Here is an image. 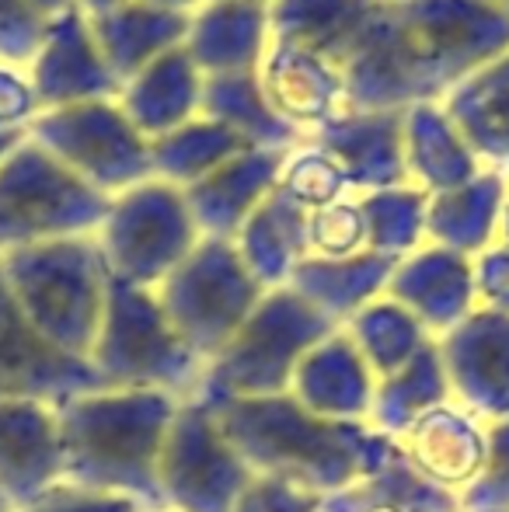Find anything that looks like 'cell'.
Masks as SVG:
<instances>
[{"label":"cell","mask_w":509,"mask_h":512,"mask_svg":"<svg viewBox=\"0 0 509 512\" xmlns=\"http://www.w3.org/2000/svg\"><path fill=\"white\" fill-rule=\"evenodd\" d=\"M220 432L255 478H276L328 495L381 471L398 453L391 436L370 422H332L311 415L293 394L210 405Z\"/></svg>","instance_id":"1"},{"label":"cell","mask_w":509,"mask_h":512,"mask_svg":"<svg viewBox=\"0 0 509 512\" xmlns=\"http://www.w3.org/2000/svg\"><path fill=\"white\" fill-rule=\"evenodd\" d=\"M182 401L161 391H84L60 405L63 481L164 512L161 450Z\"/></svg>","instance_id":"2"},{"label":"cell","mask_w":509,"mask_h":512,"mask_svg":"<svg viewBox=\"0 0 509 512\" xmlns=\"http://www.w3.org/2000/svg\"><path fill=\"white\" fill-rule=\"evenodd\" d=\"M14 304L46 345L88 363L109 293V265L95 234L0 255Z\"/></svg>","instance_id":"3"},{"label":"cell","mask_w":509,"mask_h":512,"mask_svg":"<svg viewBox=\"0 0 509 512\" xmlns=\"http://www.w3.org/2000/svg\"><path fill=\"white\" fill-rule=\"evenodd\" d=\"M88 363L112 391H161L178 401L199 398L206 380V363L175 335L157 293L112 272Z\"/></svg>","instance_id":"4"},{"label":"cell","mask_w":509,"mask_h":512,"mask_svg":"<svg viewBox=\"0 0 509 512\" xmlns=\"http://www.w3.org/2000/svg\"><path fill=\"white\" fill-rule=\"evenodd\" d=\"M339 324L328 321L290 286L265 290L248 321L206 366L199 401L224 405L245 398H276L290 391L297 363Z\"/></svg>","instance_id":"5"},{"label":"cell","mask_w":509,"mask_h":512,"mask_svg":"<svg viewBox=\"0 0 509 512\" xmlns=\"http://www.w3.org/2000/svg\"><path fill=\"white\" fill-rule=\"evenodd\" d=\"M109 203V196L81 182L25 133L0 161V255L95 234Z\"/></svg>","instance_id":"6"},{"label":"cell","mask_w":509,"mask_h":512,"mask_svg":"<svg viewBox=\"0 0 509 512\" xmlns=\"http://www.w3.org/2000/svg\"><path fill=\"white\" fill-rule=\"evenodd\" d=\"M154 293L175 335L210 366L265 297V286L241 262L234 241L203 237Z\"/></svg>","instance_id":"7"},{"label":"cell","mask_w":509,"mask_h":512,"mask_svg":"<svg viewBox=\"0 0 509 512\" xmlns=\"http://www.w3.org/2000/svg\"><path fill=\"white\" fill-rule=\"evenodd\" d=\"M95 241L112 276L157 290L192 255L203 234L192 220L185 192L161 178H147L112 196Z\"/></svg>","instance_id":"8"},{"label":"cell","mask_w":509,"mask_h":512,"mask_svg":"<svg viewBox=\"0 0 509 512\" xmlns=\"http://www.w3.org/2000/svg\"><path fill=\"white\" fill-rule=\"evenodd\" d=\"M28 140L109 199L154 178L150 140L126 119L116 98L39 112Z\"/></svg>","instance_id":"9"},{"label":"cell","mask_w":509,"mask_h":512,"mask_svg":"<svg viewBox=\"0 0 509 512\" xmlns=\"http://www.w3.org/2000/svg\"><path fill=\"white\" fill-rule=\"evenodd\" d=\"M394 7L443 102L509 53V14L492 0H394Z\"/></svg>","instance_id":"10"},{"label":"cell","mask_w":509,"mask_h":512,"mask_svg":"<svg viewBox=\"0 0 509 512\" xmlns=\"http://www.w3.org/2000/svg\"><path fill=\"white\" fill-rule=\"evenodd\" d=\"M252 467L220 432L206 401H182L161 450V499L171 512H234Z\"/></svg>","instance_id":"11"},{"label":"cell","mask_w":509,"mask_h":512,"mask_svg":"<svg viewBox=\"0 0 509 512\" xmlns=\"http://www.w3.org/2000/svg\"><path fill=\"white\" fill-rule=\"evenodd\" d=\"M346 77V108L353 112H405L422 102H443L429 81L394 0H381L374 18L339 63Z\"/></svg>","instance_id":"12"},{"label":"cell","mask_w":509,"mask_h":512,"mask_svg":"<svg viewBox=\"0 0 509 512\" xmlns=\"http://www.w3.org/2000/svg\"><path fill=\"white\" fill-rule=\"evenodd\" d=\"M454 405L478 422L509 418V314L475 307L457 328L436 338Z\"/></svg>","instance_id":"13"},{"label":"cell","mask_w":509,"mask_h":512,"mask_svg":"<svg viewBox=\"0 0 509 512\" xmlns=\"http://www.w3.org/2000/svg\"><path fill=\"white\" fill-rule=\"evenodd\" d=\"M25 74L42 112L119 98V81L105 63L91 32V18L81 7H70L67 14L46 21L39 53Z\"/></svg>","instance_id":"14"},{"label":"cell","mask_w":509,"mask_h":512,"mask_svg":"<svg viewBox=\"0 0 509 512\" xmlns=\"http://www.w3.org/2000/svg\"><path fill=\"white\" fill-rule=\"evenodd\" d=\"M102 377L84 359H70L46 345L14 304L0 269V401L39 398L63 405L84 391H102Z\"/></svg>","instance_id":"15"},{"label":"cell","mask_w":509,"mask_h":512,"mask_svg":"<svg viewBox=\"0 0 509 512\" xmlns=\"http://www.w3.org/2000/svg\"><path fill=\"white\" fill-rule=\"evenodd\" d=\"M60 481V405L39 398L0 401V492L21 509Z\"/></svg>","instance_id":"16"},{"label":"cell","mask_w":509,"mask_h":512,"mask_svg":"<svg viewBox=\"0 0 509 512\" xmlns=\"http://www.w3.org/2000/svg\"><path fill=\"white\" fill-rule=\"evenodd\" d=\"M394 446L422 481L461 499L485 467L489 425L447 401V405L415 418L401 436H394Z\"/></svg>","instance_id":"17"},{"label":"cell","mask_w":509,"mask_h":512,"mask_svg":"<svg viewBox=\"0 0 509 512\" xmlns=\"http://www.w3.org/2000/svg\"><path fill=\"white\" fill-rule=\"evenodd\" d=\"M384 297L401 304L429 335L440 338L478 307L475 258L440 244H422L412 255L398 258Z\"/></svg>","instance_id":"18"},{"label":"cell","mask_w":509,"mask_h":512,"mask_svg":"<svg viewBox=\"0 0 509 512\" xmlns=\"http://www.w3.org/2000/svg\"><path fill=\"white\" fill-rule=\"evenodd\" d=\"M307 140L339 164L356 196L408 185L401 112H353V108H346L332 122L314 129Z\"/></svg>","instance_id":"19"},{"label":"cell","mask_w":509,"mask_h":512,"mask_svg":"<svg viewBox=\"0 0 509 512\" xmlns=\"http://www.w3.org/2000/svg\"><path fill=\"white\" fill-rule=\"evenodd\" d=\"M286 154L283 150H241L238 157L182 189L199 234L234 241L248 216L279 189Z\"/></svg>","instance_id":"20"},{"label":"cell","mask_w":509,"mask_h":512,"mask_svg":"<svg viewBox=\"0 0 509 512\" xmlns=\"http://www.w3.org/2000/svg\"><path fill=\"white\" fill-rule=\"evenodd\" d=\"M265 98L286 122L311 136L318 126L346 112V77L335 60L311 49L272 42L258 67Z\"/></svg>","instance_id":"21"},{"label":"cell","mask_w":509,"mask_h":512,"mask_svg":"<svg viewBox=\"0 0 509 512\" xmlns=\"http://www.w3.org/2000/svg\"><path fill=\"white\" fill-rule=\"evenodd\" d=\"M374 391L377 380L367 359L346 331L335 328L297 363L286 394H293L311 415L332 422H370Z\"/></svg>","instance_id":"22"},{"label":"cell","mask_w":509,"mask_h":512,"mask_svg":"<svg viewBox=\"0 0 509 512\" xmlns=\"http://www.w3.org/2000/svg\"><path fill=\"white\" fill-rule=\"evenodd\" d=\"M272 46L269 4L245 0H203L189 14L185 53L203 77L255 74Z\"/></svg>","instance_id":"23"},{"label":"cell","mask_w":509,"mask_h":512,"mask_svg":"<svg viewBox=\"0 0 509 512\" xmlns=\"http://www.w3.org/2000/svg\"><path fill=\"white\" fill-rule=\"evenodd\" d=\"M401 143H405L408 185L429 192H447L471 182L485 171L468 136L443 102H422L401 112Z\"/></svg>","instance_id":"24"},{"label":"cell","mask_w":509,"mask_h":512,"mask_svg":"<svg viewBox=\"0 0 509 512\" xmlns=\"http://www.w3.org/2000/svg\"><path fill=\"white\" fill-rule=\"evenodd\" d=\"M203 84V70L192 63L185 46H178L147 63L136 77H129L119 88L116 102L126 119L147 140H154L203 115Z\"/></svg>","instance_id":"25"},{"label":"cell","mask_w":509,"mask_h":512,"mask_svg":"<svg viewBox=\"0 0 509 512\" xmlns=\"http://www.w3.org/2000/svg\"><path fill=\"white\" fill-rule=\"evenodd\" d=\"M509 199V178L499 168H485L457 189L429 196L426 244H440L457 255L478 258L499 241V223Z\"/></svg>","instance_id":"26"},{"label":"cell","mask_w":509,"mask_h":512,"mask_svg":"<svg viewBox=\"0 0 509 512\" xmlns=\"http://www.w3.org/2000/svg\"><path fill=\"white\" fill-rule=\"evenodd\" d=\"M91 32H95L98 49H102L105 63H109L119 88H123L129 77H136L157 56L185 46L189 14L150 7L140 4V0H123L112 11L95 14L91 18Z\"/></svg>","instance_id":"27"},{"label":"cell","mask_w":509,"mask_h":512,"mask_svg":"<svg viewBox=\"0 0 509 512\" xmlns=\"http://www.w3.org/2000/svg\"><path fill=\"white\" fill-rule=\"evenodd\" d=\"M398 258L360 251L353 258H311L307 255L290 272V290L300 293L314 310L328 317L332 324H346L353 314H360L367 304L384 297L387 279H391Z\"/></svg>","instance_id":"28"},{"label":"cell","mask_w":509,"mask_h":512,"mask_svg":"<svg viewBox=\"0 0 509 512\" xmlns=\"http://www.w3.org/2000/svg\"><path fill=\"white\" fill-rule=\"evenodd\" d=\"M307 220L311 213L276 189L238 230L234 248L265 290L290 283V272L307 258Z\"/></svg>","instance_id":"29"},{"label":"cell","mask_w":509,"mask_h":512,"mask_svg":"<svg viewBox=\"0 0 509 512\" xmlns=\"http://www.w3.org/2000/svg\"><path fill=\"white\" fill-rule=\"evenodd\" d=\"M203 115L231 129L248 150H293L307 140L293 122L272 108L255 74H220L203 84Z\"/></svg>","instance_id":"30"},{"label":"cell","mask_w":509,"mask_h":512,"mask_svg":"<svg viewBox=\"0 0 509 512\" xmlns=\"http://www.w3.org/2000/svg\"><path fill=\"white\" fill-rule=\"evenodd\" d=\"M381 0H272V42L311 49L342 63Z\"/></svg>","instance_id":"31"},{"label":"cell","mask_w":509,"mask_h":512,"mask_svg":"<svg viewBox=\"0 0 509 512\" xmlns=\"http://www.w3.org/2000/svg\"><path fill=\"white\" fill-rule=\"evenodd\" d=\"M450 398V380L443 370L440 345L436 338L412 359L408 366H401L394 377L377 380L374 391V408H370V425L384 436H401L415 418H422L426 411L447 405Z\"/></svg>","instance_id":"32"},{"label":"cell","mask_w":509,"mask_h":512,"mask_svg":"<svg viewBox=\"0 0 509 512\" xmlns=\"http://www.w3.org/2000/svg\"><path fill=\"white\" fill-rule=\"evenodd\" d=\"M321 512H464L461 499L440 492L436 485L422 481L412 467L394 453L381 471L367 474L356 485L328 495Z\"/></svg>","instance_id":"33"},{"label":"cell","mask_w":509,"mask_h":512,"mask_svg":"<svg viewBox=\"0 0 509 512\" xmlns=\"http://www.w3.org/2000/svg\"><path fill=\"white\" fill-rule=\"evenodd\" d=\"M353 345L360 349V356L367 359L374 380H387L408 366L429 342L426 328L415 321L401 304H394L391 297H377L374 304H367L360 314H353L346 324H342Z\"/></svg>","instance_id":"34"},{"label":"cell","mask_w":509,"mask_h":512,"mask_svg":"<svg viewBox=\"0 0 509 512\" xmlns=\"http://www.w3.org/2000/svg\"><path fill=\"white\" fill-rule=\"evenodd\" d=\"M241 150L248 147L231 129L206 119V115H196L185 126L150 140V168H154V178H161V182L189 189L192 182L206 178L213 168L238 157Z\"/></svg>","instance_id":"35"},{"label":"cell","mask_w":509,"mask_h":512,"mask_svg":"<svg viewBox=\"0 0 509 512\" xmlns=\"http://www.w3.org/2000/svg\"><path fill=\"white\" fill-rule=\"evenodd\" d=\"M356 199H360L363 223H367V251L405 258L426 244L429 192L415 185H394V189L363 192Z\"/></svg>","instance_id":"36"},{"label":"cell","mask_w":509,"mask_h":512,"mask_svg":"<svg viewBox=\"0 0 509 512\" xmlns=\"http://www.w3.org/2000/svg\"><path fill=\"white\" fill-rule=\"evenodd\" d=\"M447 112L485 161V168H509V88L464 84L447 98Z\"/></svg>","instance_id":"37"},{"label":"cell","mask_w":509,"mask_h":512,"mask_svg":"<svg viewBox=\"0 0 509 512\" xmlns=\"http://www.w3.org/2000/svg\"><path fill=\"white\" fill-rule=\"evenodd\" d=\"M279 189L297 206H304L307 213L339 203V199H346V196H356V192L349 189L346 175L339 171V164L321 147H314L311 140H304L300 147H293L290 154H286Z\"/></svg>","instance_id":"38"},{"label":"cell","mask_w":509,"mask_h":512,"mask_svg":"<svg viewBox=\"0 0 509 512\" xmlns=\"http://www.w3.org/2000/svg\"><path fill=\"white\" fill-rule=\"evenodd\" d=\"M367 251V223L360 199L346 196L332 206H321L307 220V255L311 258H353Z\"/></svg>","instance_id":"39"},{"label":"cell","mask_w":509,"mask_h":512,"mask_svg":"<svg viewBox=\"0 0 509 512\" xmlns=\"http://www.w3.org/2000/svg\"><path fill=\"white\" fill-rule=\"evenodd\" d=\"M464 512L509 509V418L489 425V450L478 481L461 495Z\"/></svg>","instance_id":"40"},{"label":"cell","mask_w":509,"mask_h":512,"mask_svg":"<svg viewBox=\"0 0 509 512\" xmlns=\"http://www.w3.org/2000/svg\"><path fill=\"white\" fill-rule=\"evenodd\" d=\"M46 21L28 7V0H0V63L28 70L39 53Z\"/></svg>","instance_id":"41"},{"label":"cell","mask_w":509,"mask_h":512,"mask_svg":"<svg viewBox=\"0 0 509 512\" xmlns=\"http://www.w3.org/2000/svg\"><path fill=\"white\" fill-rule=\"evenodd\" d=\"M14 512H147L140 502L123 499V495H102V492H88V488L77 485H53L46 495H39L28 506L14 509Z\"/></svg>","instance_id":"42"},{"label":"cell","mask_w":509,"mask_h":512,"mask_svg":"<svg viewBox=\"0 0 509 512\" xmlns=\"http://www.w3.org/2000/svg\"><path fill=\"white\" fill-rule=\"evenodd\" d=\"M321 495L276 478H252L234 512H321Z\"/></svg>","instance_id":"43"},{"label":"cell","mask_w":509,"mask_h":512,"mask_svg":"<svg viewBox=\"0 0 509 512\" xmlns=\"http://www.w3.org/2000/svg\"><path fill=\"white\" fill-rule=\"evenodd\" d=\"M39 112V98L25 70L0 63V133H28Z\"/></svg>","instance_id":"44"},{"label":"cell","mask_w":509,"mask_h":512,"mask_svg":"<svg viewBox=\"0 0 509 512\" xmlns=\"http://www.w3.org/2000/svg\"><path fill=\"white\" fill-rule=\"evenodd\" d=\"M475 293L478 307L503 310L509 314V248L506 244H492L475 258Z\"/></svg>","instance_id":"45"},{"label":"cell","mask_w":509,"mask_h":512,"mask_svg":"<svg viewBox=\"0 0 509 512\" xmlns=\"http://www.w3.org/2000/svg\"><path fill=\"white\" fill-rule=\"evenodd\" d=\"M468 84H478V88H509V53L499 56L489 70H482V74Z\"/></svg>","instance_id":"46"},{"label":"cell","mask_w":509,"mask_h":512,"mask_svg":"<svg viewBox=\"0 0 509 512\" xmlns=\"http://www.w3.org/2000/svg\"><path fill=\"white\" fill-rule=\"evenodd\" d=\"M28 7H32L42 21H53V18H60V14H67L70 7H77V0H28Z\"/></svg>","instance_id":"47"},{"label":"cell","mask_w":509,"mask_h":512,"mask_svg":"<svg viewBox=\"0 0 509 512\" xmlns=\"http://www.w3.org/2000/svg\"><path fill=\"white\" fill-rule=\"evenodd\" d=\"M140 4L164 7V11H185V14H192L199 7V0H140Z\"/></svg>","instance_id":"48"},{"label":"cell","mask_w":509,"mask_h":512,"mask_svg":"<svg viewBox=\"0 0 509 512\" xmlns=\"http://www.w3.org/2000/svg\"><path fill=\"white\" fill-rule=\"evenodd\" d=\"M123 0H77V7H81L88 18H95V14H105L112 11V7H119Z\"/></svg>","instance_id":"49"},{"label":"cell","mask_w":509,"mask_h":512,"mask_svg":"<svg viewBox=\"0 0 509 512\" xmlns=\"http://www.w3.org/2000/svg\"><path fill=\"white\" fill-rule=\"evenodd\" d=\"M21 140H25V133H0V161H4Z\"/></svg>","instance_id":"50"},{"label":"cell","mask_w":509,"mask_h":512,"mask_svg":"<svg viewBox=\"0 0 509 512\" xmlns=\"http://www.w3.org/2000/svg\"><path fill=\"white\" fill-rule=\"evenodd\" d=\"M499 244L509 248V199H506V209H503V223H499Z\"/></svg>","instance_id":"51"},{"label":"cell","mask_w":509,"mask_h":512,"mask_svg":"<svg viewBox=\"0 0 509 512\" xmlns=\"http://www.w3.org/2000/svg\"><path fill=\"white\" fill-rule=\"evenodd\" d=\"M0 512H14V506H11V499H7L4 492H0Z\"/></svg>","instance_id":"52"},{"label":"cell","mask_w":509,"mask_h":512,"mask_svg":"<svg viewBox=\"0 0 509 512\" xmlns=\"http://www.w3.org/2000/svg\"><path fill=\"white\" fill-rule=\"evenodd\" d=\"M492 4H496L499 11H506V14H509V0H492Z\"/></svg>","instance_id":"53"},{"label":"cell","mask_w":509,"mask_h":512,"mask_svg":"<svg viewBox=\"0 0 509 512\" xmlns=\"http://www.w3.org/2000/svg\"><path fill=\"white\" fill-rule=\"evenodd\" d=\"M203 4V0H199ZM245 4H272V0H245Z\"/></svg>","instance_id":"54"},{"label":"cell","mask_w":509,"mask_h":512,"mask_svg":"<svg viewBox=\"0 0 509 512\" xmlns=\"http://www.w3.org/2000/svg\"><path fill=\"white\" fill-rule=\"evenodd\" d=\"M492 512H509V509H492Z\"/></svg>","instance_id":"55"},{"label":"cell","mask_w":509,"mask_h":512,"mask_svg":"<svg viewBox=\"0 0 509 512\" xmlns=\"http://www.w3.org/2000/svg\"><path fill=\"white\" fill-rule=\"evenodd\" d=\"M506 178H509V168H506Z\"/></svg>","instance_id":"56"},{"label":"cell","mask_w":509,"mask_h":512,"mask_svg":"<svg viewBox=\"0 0 509 512\" xmlns=\"http://www.w3.org/2000/svg\"><path fill=\"white\" fill-rule=\"evenodd\" d=\"M164 512H171V509H164Z\"/></svg>","instance_id":"57"}]
</instances>
